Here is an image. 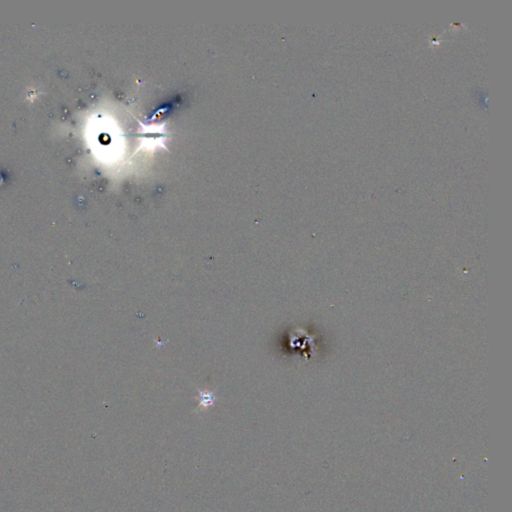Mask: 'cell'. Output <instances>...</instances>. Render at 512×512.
Wrapping results in <instances>:
<instances>
[{
	"label": "cell",
	"instance_id": "cell-2",
	"mask_svg": "<svg viewBox=\"0 0 512 512\" xmlns=\"http://www.w3.org/2000/svg\"><path fill=\"white\" fill-rule=\"evenodd\" d=\"M99 141H100L102 144L107 145V144H109V143H110L111 138H110V136H109L108 134H100V136H99Z\"/></svg>",
	"mask_w": 512,
	"mask_h": 512
},
{
	"label": "cell",
	"instance_id": "cell-1",
	"mask_svg": "<svg viewBox=\"0 0 512 512\" xmlns=\"http://www.w3.org/2000/svg\"><path fill=\"white\" fill-rule=\"evenodd\" d=\"M214 403V397L212 394H206V393H201L200 394V401H199V409H207L209 406Z\"/></svg>",
	"mask_w": 512,
	"mask_h": 512
}]
</instances>
